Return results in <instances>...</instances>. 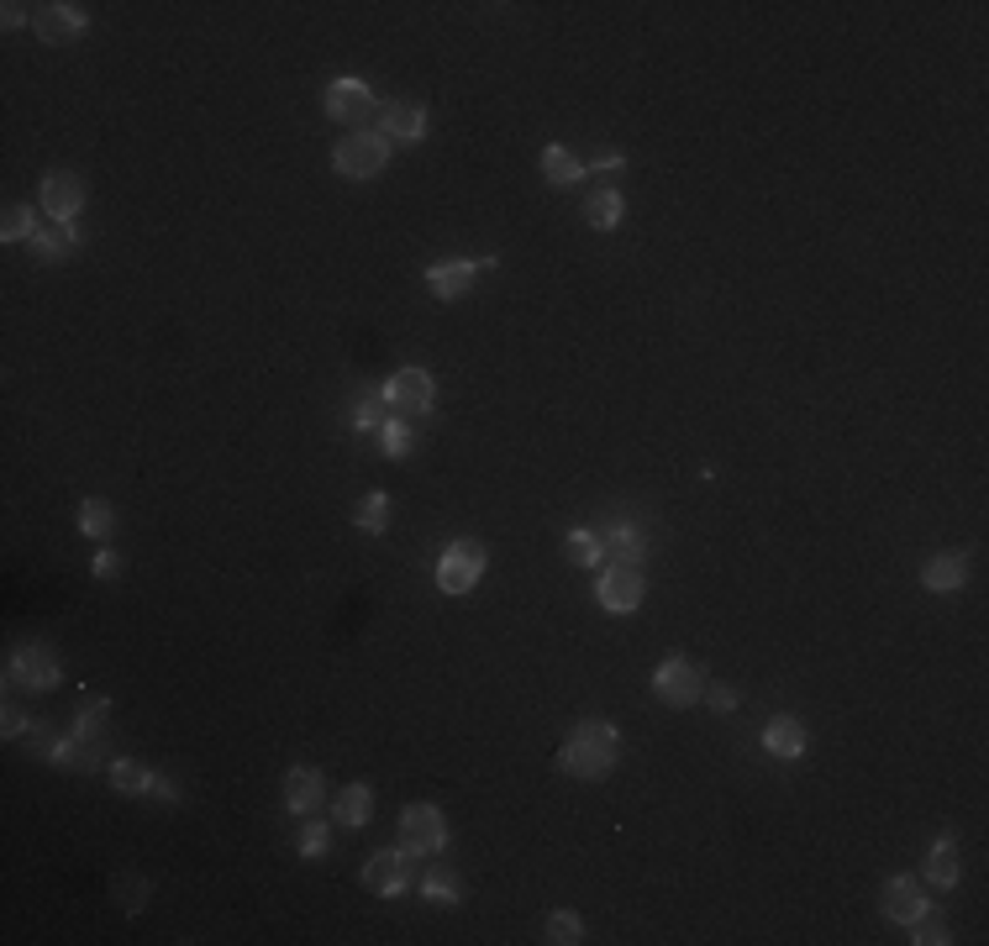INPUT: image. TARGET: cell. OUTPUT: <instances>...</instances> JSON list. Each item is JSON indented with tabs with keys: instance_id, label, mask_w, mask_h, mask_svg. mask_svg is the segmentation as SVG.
<instances>
[{
	"instance_id": "1",
	"label": "cell",
	"mask_w": 989,
	"mask_h": 946,
	"mask_svg": "<svg viewBox=\"0 0 989 946\" xmlns=\"http://www.w3.org/2000/svg\"><path fill=\"white\" fill-rule=\"evenodd\" d=\"M616 757H622V731L611 720H579L569 731V741H564V752H558V768L569 778L595 784V778H605L616 768Z\"/></svg>"
},
{
	"instance_id": "2",
	"label": "cell",
	"mask_w": 989,
	"mask_h": 946,
	"mask_svg": "<svg viewBox=\"0 0 989 946\" xmlns=\"http://www.w3.org/2000/svg\"><path fill=\"white\" fill-rule=\"evenodd\" d=\"M5 683H11V689H32V694L59 689L63 683L59 652L48 647V642H22V647H11V657H5Z\"/></svg>"
},
{
	"instance_id": "3",
	"label": "cell",
	"mask_w": 989,
	"mask_h": 946,
	"mask_svg": "<svg viewBox=\"0 0 989 946\" xmlns=\"http://www.w3.org/2000/svg\"><path fill=\"white\" fill-rule=\"evenodd\" d=\"M322 106H327L331 121H342V126H353V132H379L374 121L385 117V100L363 85V80H331L327 95H322Z\"/></svg>"
},
{
	"instance_id": "4",
	"label": "cell",
	"mask_w": 989,
	"mask_h": 946,
	"mask_svg": "<svg viewBox=\"0 0 989 946\" xmlns=\"http://www.w3.org/2000/svg\"><path fill=\"white\" fill-rule=\"evenodd\" d=\"M705 668L695 663V657H663L659 668H653V694H659L663 705H674V710H685V705H700L705 700Z\"/></svg>"
},
{
	"instance_id": "5",
	"label": "cell",
	"mask_w": 989,
	"mask_h": 946,
	"mask_svg": "<svg viewBox=\"0 0 989 946\" xmlns=\"http://www.w3.org/2000/svg\"><path fill=\"white\" fill-rule=\"evenodd\" d=\"M390 163V137L385 132H353L331 148V169L342 179H374Z\"/></svg>"
},
{
	"instance_id": "6",
	"label": "cell",
	"mask_w": 989,
	"mask_h": 946,
	"mask_svg": "<svg viewBox=\"0 0 989 946\" xmlns=\"http://www.w3.org/2000/svg\"><path fill=\"white\" fill-rule=\"evenodd\" d=\"M484 579V547L480 542H448L437 553V590L443 594H469Z\"/></svg>"
},
{
	"instance_id": "7",
	"label": "cell",
	"mask_w": 989,
	"mask_h": 946,
	"mask_svg": "<svg viewBox=\"0 0 989 946\" xmlns=\"http://www.w3.org/2000/svg\"><path fill=\"white\" fill-rule=\"evenodd\" d=\"M379 395H385V405L400 421H421V415L432 411V400H437V379L426 368H400V374H390V385L379 389Z\"/></svg>"
},
{
	"instance_id": "8",
	"label": "cell",
	"mask_w": 989,
	"mask_h": 946,
	"mask_svg": "<svg viewBox=\"0 0 989 946\" xmlns=\"http://www.w3.org/2000/svg\"><path fill=\"white\" fill-rule=\"evenodd\" d=\"M595 599L611 616H631L642 605V568L637 562H605L595 579Z\"/></svg>"
},
{
	"instance_id": "9",
	"label": "cell",
	"mask_w": 989,
	"mask_h": 946,
	"mask_svg": "<svg viewBox=\"0 0 989 946\" xmlns=\"http://www.w3.org/2000/svg\"><path fill=\"white\" fill-rule=\"evenodd\" d=\"M400 841H406V852H417V858L443 852V847H448V821H443V810H437V804H411V810L400 815Z\"/></svg>"
},
{
	"instance_id": "10",
	"label": "cell",
	"mask_w": 989,
	"mask_h": 946,
	"mask_svg": "<svg viewBox=\"0 0 989 946\" xmlns=\"http://www.w3.org/2000/svg\"><path fill=\"white\" fill-rule=\"evenodd\" d=\"M411 862H417V852H406V847L374 852V858L363 862V888H369V894H379V899L406 894V888H411Z\"/></svg>"
},
{
	"instance_id": "11",
	"label": "cell",
	"mask_w": 989,
	"mask_h": 946,
	"mask_svg": "<svg viewBox=\"0 0 989 946\" xmlns=\"http://www.w3.org/2000/svg\"><path fill=\"white\" fill-rule=\"evenodd\" d=\"M85 210V179L74 169H48L43 174V216L48 221H74Z\"/></svg>"
},
{
	"instance_id": "12",
	"label": "cell",
	"mask_w": 989,
	"mask_h": 946,
	"mask_svg": "<svg viewBox=\"0 0 989 946\" xmlns=\"http://www.w3.org/2000/svg\"><path fill=\"white\" fill-rule=\"evenodd\" d=\"M85 27H91L85 5H69V0H53V5H37V11H32V32H37L43 43H74Z\"/></svg>"
},
{
	"instance_id": "13",
	"label": "cell",
	"mask_w": 989,
	"mask_h": 946,
	"mask_svg": "<svg viewBox=\"0 0 989 946\" xmlns=\"http://www.w3.org/2000/svg\"><path fill=\"white\" fill-rule=\"evenodd\" d=\"M117 757H111V747L106 737H80V731H69L59 741V752H53V768H74V773H95V768H111Z\"/></svg>"
},
{
	"instance_id": "14",
	"label": "cell",
	"mask_w": 989,
	"mask_h": 946,
	"mask_svg": "<svg viewBox=\"0 0 989 946\" xmlns=\"http://www.w3.org/2000/svg\"><path fill=\"white\" fill-rule=\"evenodd\" d=\"M474 274H480L474 258H443V264L426 268V290L437 300H463L474 290Z\"/></svg>"
},
{
	"instance_id": "15",
	"label": "cell",
	"mask_w": 989,
	"mask_h": 946,
	"mask_svg": "<svg viewBox=\"0 0 989 946\" xmlns=\"http://www.w3.org/2000/svg\"><path fill=\"white\" fill-rule=\"evenodd\" d=\"M879 905H884V915L895 920V925H910V920L927 910V894H921V884H916L910 873H900V878L884 884V899H879Z\"/></svg>"
},
{
	"instance_id": "16",
	"label": "cell",
	"mask_w": 989,
	"mask_h": 946,
	"mask_svg": "<svg viewBox=\"0 0 989 946\" xmlns=\"http://www.w3.org/2000/svg\"><path fill=\"white\" fill-rule=\"evenodd\" d=\"M322 799H327V784H322V773H316V768H290V773H285V810H290V815H311V810H322Z\"/></svg>"
},
{
	"instance_id": "17",
	"label": "cell",
	"mask_w": 989,
	"mask_h": 946,
	"mask_svg": "<svg viewBox=\"0 0 989 946\" xmlns=\"http://www.w3.org/2000/svg\"><path fill=\"white\" fill-rule=\"evenodd\" d=\"M379 132L390 143H421L426 137V111H421L417 100H390L385 117H379Z\"/></svg>"
},
{
	"instance_id": "18",
	"label": "cell",
	"mask_w": 989,
	"mask_h": 946,
	"mask_svg": "<svg viewBox=\"0 0 989 946\" xmlns=\"http://www.w3.org/2000/svg\"><path fill=\"white\" fill-rule=\"evenodd\" d=\"M80 247V227L74 221H43L37 237H32V258H43V264H59L63 253H74Z\"/></svg>"
},
{
	"instance_id": "19",
	"label": "cell",
	"mask_w": 989,
	"mask_h": 946,
	"mask_svg": "<svg viewBox=\"0 0 989 946\" xmlns=\"http://www.w3.org/2000/svg\"><path fill=\"white\" fill-rule=\"evenodd\" d=\"M763 747H769L774 757H784V763H795V757L806 752V726H800L795 715H774V720L763 726Z\"/></svg>"
},
{
	"instance_id": "20",
	"label": "cell",
	"mask_w": 989,
	"mask_h": 946,
	"mask_svg": "<svg viewBox=\"0 0 989 946\" xmlns=\"http://www.w3.org/2000/svg\"><path fill=\"white\" fill-rule=\"evenodd\" d=\"M369 815H374V789L369 784H348L342 795L331 799V821L337 826L359 830V826H369Z\"/></svg>"
},
{
	"instance_id": "21",
	"label": "cell",
	"mask_w": 989,
	"mask_h": 946,
	"mask_svg": "<svg viewBox=\"0 0 989 946\" xmlns=\"http://www.w3.org/2000/svg\"><path fill=\"white\" fill-rule=\"evenodd\" d=\"M963 878V858H958V841L953 836H937L927 852V884L937 888H953Z\"/></svg>"
},
{
	"instance_id": "22",
	"label": "cell",
	"mask_w": 989,
	"mask_h": 946,
	"mask_svg": "<svg viewBox=\"0 0 989 946\" xmlns=\"http://www.w3.org/2000/svg\"><path fill=\"white\" fill-rule=\"evenodd\" d=\"M963 579H968V562H963V553H937V558L921 568V584H927L931 594L963 590Z\"/></svg>"
},
{
	"instance_id": "23",
	"label": "cell",
	"mask_w": 989,
	"mask_h": 946,
	"mask_svg": "<svg viewBox=\"0 0 989 946\" xmlns=\"http://www.w3.org/2000/svg\"><path fill=\"white\" fill-rule=\"evenodd\" d=\"M622 216H627L622 190H590V195H584V221H590L595 232H616V227H622Z\"/></svg>"
},
{
	"instance_id": "24",
	"label": "cell",
	"mask_w": 989,
	"mask_h": 946,
	"mask_svg": "<svg viewBox=\"0 0 989 946\" xmlns=\"http://www.w3.org/2000/svg\"><path fill=\"white\" fill-rule=\"evenodd\" d=\"M542 179H547L553 190H574V184L584 179V163H579L569 148L553 143V148H542Z\"/></svg>"
},
{
	"instance_id": "25",
	"label": "cell",
	"mask_w": 989,
	"mask_h": 946,
	"mask_svg": "<svg viewBox=\"0 0 989 946\" xmlns=\"http://www.w3.org/2000/svg\"><path fill=\"white\" fill-rule=\"evenodd\" d=\"M600 547H605V558H611V562H637L648 542H642V532H637V526L616 521V526H605V532H600Z\"/></svg>"
},
{
	"instance_id": "26",
	"label": "cell",
	"mask_w": 989,
	"mask_h": 946,
	"mask_svg": "<svg viewBox=\"0 0 989 946\" xmlns=\"http://www.w3.org/2000/svg\"><path fill=\"white\" fill-rule=\"evenodd\" d=\"M421 899H426V905H458V899H463L458 873H448V868H426V873H421Z\"/></svg>"
},
{
	"instance_id": "27",
	"label": "cell",
	"mask_w": 989,
	"mask_h": 946,
	"mask_svg": "<svg viewBox=\"0 0 989 946\" xmlns=\"http://www.w3.org/2000/svg\"><path fill=\"white\" fill-rule=\"evenodd\" d=\"M353 526L369 532V536L385 532V526H390V495H379V489H374V495H363V500L353 505Z\"/></svg>"
},
{
	"instance_id": "28",
	"label": "cell",
	"mask_w": 989,
	"mask_h": 946,
	"mask_svg": "<svg viewBox=\"0 0 989 946\" xmlns=\"http://www.w3.org/2000/svg\"><path fill=\"white\" fill-rule=\"evenodd\" d=\"M106 773H111V789L117 795H153V773L143 763H132V757H117Z\"/></svg>"
},
{
	"instance_id": "29",
	"label": "cell",
	"mask_w": 989,
	"mask_h": 946,
	"mask_svg": "<svg viewBox=\"0 0 989 946\" xmlns=\"http://www.w3.org/2000/svg\"><path fill=\"white\" fill-rule=\"evenodd\" d=\"M80 532H85V536H111V532H117V510H111V500L91 495V500L80 505Z\"/></svg>"
},
{
	"instance_id": "30",
	"label": "cell",
	"mask_w": 989,
	"mask_h": 946,
	"mask_svg": "<svg viewBox=\"0 0 989 946\" xmlns=\"http://www.w3.org/2000/svg\"><path fill=\"white\" fill-rule=\"evenodd\" d=\"M106 720H111V700L85 694V705H80V715H74L69 731H80V737H106Z\"/></svg>"
},
{
	"instance_id": "31",
	"label": "cell",
	"mask_w": 989,
	"mask_h": 946,
	"mask_svg": "<svg viewBox=\"0 0 989 946\" xmlns=\"http://www.w3.org/2000/svg\"><path fill=\"white\" fill-rule=\"evenodd\" d=\"M37 227H43V206H11V210H5L0 237H5V242H32Z\"/></svg>"
},
{
	"instance_id": "32",
	"label": "cell",
	"mask_w": 989,
	"mask_h": 946,
	"mask_svg": "<svg viewBox=\"0 0 989 946\" xmlns=\"http://www.w3.org/2000/svg\"><path fill=\"white\" fill-rule=\"evenodd\" d=\"M542 936L553 946H574V942H584V920L574 915V910H553L547 925H542Z\"/></svg>"
},
{
	"instance_id": "33",
	"label": "cell",
	"mask_w": 989,
	"mask_h": 946,
	"mask_svg": "<svg viewBox=\"0 0 989 946\" xmlns=\"http://www.w3.org/2000/svg\"><path fill=\"white\" fill-rule=\"evenodd\" d=\"M910 942L916 946H942V942H953V936H948V920H942V910H921V915L910 920Z\"/></svg>"
},
{
	"instance_id": "34",
	"label": "cell",
	"mask_w": 989,
	"mask_h": 946,
	"mask_svg": "<svg viewBox=\"0 0 989 946\" xmlns=\"http://www.w3.org/2000/svg\"><path fill=\"white\" fill-rule=\"evenodd\" d=\"M564 547H569V558L579 562V568H600V558H605V547H600V532H579V526H574V532L564 536Z\"/></svg>"
},
{
	"instance_id": "35",
	"label": "cell",
	"mask_w": 989,
	"mask_h": 946,
	"mask_svg": "<svg viewBox=\"0 0 989 946\" xmlns=\"http://www.w3.org/2000/svg\"><path fill=\"white\" fill-rule=\"evenodd\" d=\"M385 421H390L385 395H369V400H359V405H353V426H359V432H374V437H379V432H385Z\"/></svg>"
},
{
	"instance_id": "36",
	"label": "cell",
	"mask_w": 989,
	"mask_h": 946,
	"mask_svg": "<svg viewBox=\"0 0 989 946\" xmlns=\"http://www.w3.org/2000/svg\"><path fill=\"white\" fill-rule=\"evenodd\" d=\"M379 442H385V452H390V458H411V447H417V432H411V421L390 415V421H385V432H379Z\"/></svg>"
},
{
	"instance_id": "37",
	"label": "cell",
	"mask_w": 989,
	"mask_h": 946,
	"mask_svg": "<svg viewBox=\"0 0 989 946\" xmlns=\"http://www.w3.org/2000/svg\"><path fill=\"white\" fill-rule=\"evenodd\" d=\"M117 899L126 915H137L143 905H148V878H117Z\"/></svg>"
},
{
	"instance_id": "38",
	"label": "cell",
	"mask_w": 989,
	"mask_h": 946,
	"mask_svg": "<svg viewBox=\"0 0 989 946\" xmlns=\"http://www.w3.org/2000/svg\"><path fill=\"white\" fill-rule=\"evenodd\" d=\"M327 852H331L327 826H305V830H300V858L316 862V858H327Z\"/></svg>"
},
{
	"instance_id": "39",
	"label": "cell",
	"mask_w": 989,
	"mask_h": 946,
	"mask_svg": "<svg viewBox=\"0 0 989 946\" xmlns=\"http://www.w3.org/2000/svg\"><path fill=\"white\" fill-rule=\"evenodd\" d=\"M27 741H32V752H37V757H48V763H53V752H59V737H53V731H48L43 720H37V726L27 731Z\"/></svg>"
},
{
	"instance_id": "40",
	"label": "cell",
	"mask_w": 989,
	"mask_h": 946,
	"mask_svg": "<svg viewBox=\"0 0 989 946\" xmlns=\"http://www.w3.org/2000/svg\"><path fill=\"white\" fill-rule=\"evenodd\" d=\"M32 726H37V720H27V715H22L16 705H5V726H0V731H5V741H22Z\"/></svg>"
},
{
	"instance_id": "41",
	"label": "cell",
	"mask_w": 989,
	"mask_h": 946,
	"mask_svg": "<svg viewBox=\"0 0 989 946\" xmlns=\"http://www.w3.org/2000/svg\"><path fill=\"white\" fill-rule=\"evenodd\" d=\"M705 700H711V710H737V689H726V683H705Z\"/></svg>"
},
{
	"instance_id": "42",
	"label": "cell",
	"mask_w": 989,
	"mask_h": 946,
	"mask_svg": "<svg viewBox=\"0 0 989 946\" xmlns=\"http://www.w3.org/2000/svg\"><path fill=\"white\" fill-rule=\"evenodd\" d=\"M590 169H600V174H611V169H627V153L605 148V153H595V158L584 163V174H590Z\"/></svg>"
},
{
	"instance_id": "43",
	"label": "cell",
	"mask_w": 989,
	"mask_h": 946,
	"mask_svg": "<svg viewBox=\"0 0 989 946\" xmlns=\"http://www.w3.org/2000/svg\"><path fill=\"white\" fill-rule=\"evenodd\" d=\"M91 573H95V579H117V573H121V558H117V553H95Z\"/></svg>"
},
{
	"instance_id": "44",
	"label": "cell",
	"mask_w": 989,
	"mask_h": 946,
	"mask_svg": "<svg viewBox=\"0 0 989 946\" xmlns=\"http://www.w3.org/2000/svg\"><path fill=\"white\" fill-rule=\"evenodd\" d=\"M0 22H5V27H27V5H22V0H5V5H0Z\"/></svg>"
},
{
	"instance_id": "45",
	"label": "cell",
	"mask_w": 989,
	"mask_h": 946,
	"mask_svg": "<svg viewBox=\"0 0 989 946\" xmlns=\"http://www.w3.org/2000/svg\"><path fill=\"white\" fill-rule=\"evenodd\" d=\"M153 799H169V804H174V799H180V789H174L169 778H153Z\"/></svg>"
}]
</instances>
